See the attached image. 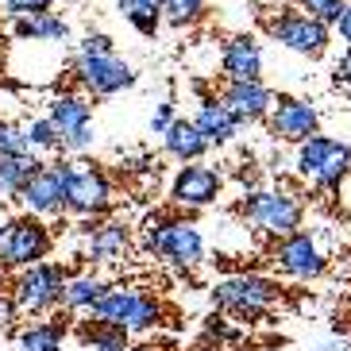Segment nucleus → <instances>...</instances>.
Masks as SVG:
<instances>
[{
    "instance_id": "31",
    "label": "nucleus",
    "mask_w": 351,
    "mask_h": 351,
    "mask_svg": "<svg viewBox=\"0 0 351 351\" xmlns=\"http://www.w3.org/2000/svg\"><path fill=\"white\" fill-rule=\"evenodd\" d=\"M0 12L16 23L27 16H39V12H51V0H0Z\"/></svg>"
},
{
    "instance_id": "23",
    "label": "nucleus",
    "mask_w": 351,
    "mask_h": 351,
    "mask_svg": "<svg viewBox=\"0 0 351 351\" xmlns=\"http://www.w3.org/2000/svg\"><path fill=\"white\" fill-rule=\"evenodd\" d=\"M12 35L20 43H58L62 47L70 39V23L58 12H39V16H27V20L12 23Z\"/></svg>"
},
{
    "instance_id": "5",
    "label": "nucleus",
    "mask_w": 351,
    "mask_h": 351,
    "mask_svg": "<svg viewBox=\"0 0 351 351\" xmlns=\"http://www.w3.org/2000/svg\"><path fill=\"white\" fill-rule=\"evenodd\" d=\"M89 320L116 324V328H124L128 336L155 332L158 324H162V301L143 286H108V293L93 305Z\"/></svg>"
},
{
    "instance_id": "34",
    "label": "nucleus",
    "mask_w": 351,
    "mask_h": 351,
    "mask_svg": "<svg viewBox=\"0 0 351 351\" xmlns=\"http://www.w3.org/2000/svg\"><path fill=\"white\" fill-rule=\"evenodd\" d=\"M332 77H336V85H343V89L351 93V47L340 54V62H336V70H332Z\"/></svg>"
},
{
    "instance_id": "25",
    "label": "nucleus",
    "mask_w": 351,
    "mask_h": 351,
    "mask_svg": "<svg viewBox=\"0 0 351 351\" xmlns=\"http://www.w3.org/2000/svg\"><path fill=\"white\" fill-rule=\"evenodd\" d=\"M77 340H82V348H93V351H128L132 348V336L124 328L101 324V320H82Z\"/></svg>"
},
{
    "instance_id": "1",
    "label": "nucleus",
    "mask_w": 351,
    "mask_h": 351,
    "mask_svg": "<svg viewBox=\"0 0 351 351\" xmlns=\"http://www.w3.org/2000/svg\"><path fill=\"white\" fill-rule=\"evenodd\" d=\"M143 247L178 270H197L205 263V236L193 220L178 213H151L143 224Z\"/></svg>"
},
{
    "instance_id": "42",
    "label": "nucleus",
    "mask_w": 351,
    "mask_h": 351,
    "mask_svg": "<svg viewBox=\"0 0 351 351\" xmlns=\"http://www.w3.org/2000/svg\"><path fill=\"white\" fill-rule=\"evenodd\" d=\"M239 351H255V348H239Z\"/></svg>"
},
{
    "instance_id": "38",
    "label": "nucleus",
    "mask_w": 351,
    "mask_h": 351,
    "mask_svg": "<svg viewBox=\"0 0 351 351\" xmlns=\"http://www.w3.org/2000/svg\"><path fill=\"white\" fill-rule=\"evenodd\" d=\"M313 351H351V343L343 340V336H332V340H324V343H317Z\"/></svg>"
},
{
    "instance_id": "21",
    "label": "nucleus",
    "mask_w": 351,
    "mask_h": 351,
    "mask_svg": "<svg viewBox=\"0 0 351 351\" xmlns=\"http://www.w3.org/2000/svg\"><path fill=\"white\" fill-rule=\"evenodd\" d=\"M162 147H166V155L174 158V162H182V166L201 162V158H205V151H208L205 135L197 132V124H193V120H182V116H178L174 124L166 128Z\"/></svg>"
},
{
    "instance_id": "40",
    "label": "nucleus",
    "mask_w": 351,
    "mask_h": 351,
    "mask_svg": "<svg viewBox=\"0 0 351 351\" xmlns=\"http://www.w3.org/2000/svg\"><path fill=\"white\" fill-rule=\"evenodd\" d=\"M189 351H224V343H197V348H189Z\"/></svg>"
},
{
    "instance_id": "12",
    "label": "nucleus",
    "mask_w": 351,
    "mask_h": 351,
    "mask_svg": "<svg viewBox=\"0 0 351 351\" xmlns=\"http://www.w3.org/2000/svg\"><path fill=\"white\" fill-rule=\"evenodd\" d=\"M267 32L278 47H286L289 54H301V58H320L332 43L328 27L320 20H313V16H305L301 8H282L278 16L267 23Z\"/></svg>"
},
{
    "instance_id": "37",
    "label": "nucleus",
    "mask_w": 351,
    "mask_h": 351,
    "mask_svg": "<svg viewBox=\"0 0 351 351\" xmlns=\"http://www.w3.org/2000/svg\"><path fill=\"white\" fill-rule=\"evenodd\" d=\"M336 32H340V39L351 47V0H348V8H343V16H340V23H336Z\"/></svg>"
},
{
    "instance_id": "24",
    "label": "nucleus",
    "mask_w": 351,
    "mask_h": 351,
    "mask_svg": "<svg viewBox=\"0 0 351 351\" xmlns=\"http://www.w3.org/2000/svg\"><path fill=\"white\" fill-rule=\"evenodd\" d=\"M108 293V282L101 274H70L62 293V313H93V305Z\"/></svg>"
},
{
    "instance_id": "41",
    "label": "nucleus",
    "mask_w": 351,
    "mask_h": 351,
    "mask_svg": "<svg viewBox=\"0 0 351 351\" xmlns=\"http://www.w3.org/2000/svg\"><path fill=\"white\" fill-rule=\"evenodd\" d=\"M128 351H158V348H151V343H132Z\"/></svg>"
},
{
    "instance_id": "10",
    "label": "nucleus",
    "mask_w": 351,
    "mask_h": 351,
    "mask_svg": "<svg viewBox=\"0 0 351 351\" xmlns=\"http://www.w3.org/2000/svg\"><path fill=\"white\" fill-rule=\"evenodd\" d=\"M54 247V232L43 224V217H12V228L0 239V267L4 270H27L35 263H47Z\"/></svg>"
},
{
    "instance_id": "20",
    "label": "nucleus",
    "mask_w": 351,
    "mask_h": 351,
    "mask_svg": "<svg viewBox=\"0 0 351 351\" xmlns=\"http://www.w3.org/2000/svg\"><path fill=\"white\" fill-rule=\"evenodd\" d=\"M66 324H70V313H54V317H43V320H32L16 332V343L20 351H62V340H66Z\"/></svg>"
},
{
    "instance_id": "28",
    "label": "nucleus",
    "mask_w": 351,
    "mask_h": 351,
    "mask_svg": "<svg viewBox=\"0 0 351 351\" xmlns=\"http://www.w3.org/2000/svg\"><path fill=\"white\" fill-rule=\"evenodd\" d=\"M158 4H162V23L170 27H193L208 12V0H158Z\"/></svg>"
},
{
    "instance_id": "35",
    "label": "nucleus",
    "mask_w": 351,
    "mask_h": 351,
    "mask_svg": "<svg viewBox=\"0 0 351 351\" xmlns=\"http://www.w3.org/2000/svg\"><path fill=\"white\" fill-rule=\"evenodd\" d=\"M208 336H213V340H239V332L236 328H228V324H224V320H220V317H213V320H208ZM213 340H208V343H213Z\"/></svg>"
},
{
    "instance_id": "18",
    "label": "nucleus",
    "mask_w": 351,
    "mask_h": 351,
    "mask_svg": "<svg viewBox=\"0 0 351 351\" xmlns=\"http://www.w3.org/2000/svg\"><path fill=\"white\" fill-rule=\"evenodd\" d=\"M224 82H263V47L255 35H232L220 47Z\"/></svg>"
},
{
    "instance_id": "33",
    "label": "nucleus",
    "mask_w": 351,
    "mask_h": 351,
    "mask_svg": "<svg viewBox=\"0 0 351 351\" xmlns=\"http://www.w3.org/2000/svg\"><path fill=\"white\" fill-rule=\"evenodd\" d=\"M178 120V112H174V101H158L155 104V116H151V132L155 135H166V128Z\"/></svg>"
},
{
    "instance_id": "22",
    "label": "nucleus",
    "mask_w": 351,
    "mask_h": 351,
    "mask_svg": "<svg viewBox=\"0 0 351 351\" xmlns=\"http://www.w3.org/2000/svg\"><path fill=\"white\" fill-rule=\"evenodd\" d=\"M47 162L43 155H0V197L4 201H20L23 186L32 182L35 174H43Z\"/></svg>"
},
{
    "instance_id": "9",
    "label": "nucleus",
    "mask_w": 351,
    "mask_h": 351,
    "mask_svg": "<svg viewBox=\"0 0 351 351\" xmlns=\"http://www.w3.org/2000/svg\"><path fill=\"white\" fill-rule=\"evenodd\" d=\"M70 82L82 89L85 97L104 101L135 85V70L120 58V54H73L70 62Z\"/></svg>"
},
{
    "instance_id": "32",
    "label": "nucleus",
    "mask_w": 351,
    "mask_h": 351,
    "mask_svg": "<svg viewBox=\"0 0 351 351\" xmlns=\"http://www.w3.org/2000/svg\"><path fill=\"white\" fill-rule=\"evenodd\" d=\"M77 54H116V43H112V35H104V32H89L77 43Z\"/></svg>"
},
{
    "instance_id": "29",
    "label": "nucleus",
    "mask_w": 351,
    "mask_h": 351,
    "mask_svg": "<svg viewBox=\"0 0 351 351\" xmlns=\"http://www.w3.org/2000/svg\"><path fill=\"white\" fill-rule=\"evenodd\" d=\"M298 8L305 16H313V20H320L324 27H336L343 8H348V0H298Z\"/></svg>"
},
{
    "instance_id": "39",
    "label": "nucleus",
    "mask_w": 351,
    "mask_h": 351,
    "mask_svg": "<svg viewBox=\"0 0 351 351\" xmlns=\"http://www.w3.org/2000/svg\"><path fill=\"white\" fill-rule=\"evenodd\" d=\"M8 228H12V217H8V208H4V197H0V239H4Z\"/></svg>"
},
{
    "instance_id": "17",
    "label": "nucleus",
    "mask_w": 351,
    "mask_h": 351,
    "mask_svg": "<svg viewBox=\"0 0 351 351\" xmlns=\"http://www.w3.org/2000/svg\"><path fill=\"white\" fill-rule=\"evenodd\" d=\"M220 104L243 128V124H255V120H267L270 108H274V93L263 82H228L220 89Z\"/></svg>"
},
{
    "instance_id": "36",
    "label": "nucleus",
    "mask_w": 351,
    "mask_h": 351,
    "mask_svg": "<svg viewBox=\"0 0 351 351\" xmlns=\"http://www.w3.org/2000/svg\"><path fill=\"white\" fill-rule=\"evenodd\" d=\"M16 317H20V313H16V305H12V298H4V293H0V332L12 328V324H16Z\"/></svg>"
},
{
    "instance_id": "7",
    "label": "nucleus",
    "mask_w": 351,
    "mask_h": 351,
    "mask_svg": "<svg viewBox=\"0 0 351 351\" xmlns=\"http://www.w3.org/2000/svg\"><path fill=\"white\" fill-rule=\"evenodd\" d=\"M66 278H70V270L58 267V263H35V267L16 274L8 298L20 317H32V320L54 317V313L62 309Z\"/></svg>"
},
{
    "instance_id": "3",
    "label": "nucleus",
    "mask_w": 351,
    "mask_h": 351,
    "mask_svg": "<svg viewBox=\"0 0 351 351\" xmlns=\"http://www.w3.org/2000/svg\"><path fill=\"white\" fill-rule=\"evenodd\" d=\"M282 301V286L278 278L270 274H258V270H239V274H228L213 286V305L220 313L236 320H258L267 317L274 305Z\"/></svg>"
},
{
    "instance_id": "30",
    "label": "nucleus",
    "mask_w": 351,
    "mask_h": 351,
    "mask_svg": "<svg viewBox=\"0 0 351 351\" xmlns=\"http://www.w3.org/2000/svg\"><path fill=\"white\" fill-rule=\"evenodd\" d=\"M0 155H35L27 135H23V124H12V120H0Z\"/></svg>"
},
{
    "instance_id": "19",
    "label": "nucleus",
    "mask_w": 351,
    "mask_h": 351,
    "mask_svg": "<svg viewBox=\"0 0 351 351\" xmlns=\"http://www.w3.org/2000/svg\"><path fill=\"white\" fill-rule=\"evenodd\" d=\"M193 124H197V132L205 135L208 147L232 143V139H236V132H239V124L232 120V112H228L224 104H220V97H213V93L201 97V108H197Z\"/></svg>"
},
{
    "instance_id": "13",
    "label": "nucleus",
    "mask_w": 351,
    "mask_h": 351,
    "mask_svg": "<svg viewBox=\"0 0 351 351\" xmlns=\"http://www.w3.org/2000/svg\"><path fill=\"white\" fill-rule=\"evenodd\" d=\"M267 128L282 143H305L320 132V108L305 97H274V108L267 116Z\"/></svg>"
},
{
    "instance_id": "2",
    "label": "nucleus",
    "mask_w": 351,
    "mask_h": 351,
    "mask_svg": "<svg viewBox=\"0 0 351 351\" xmlns=\"http://www.w3.org/2000/svg\"><path fill=\"white\" fill-rule=\"evenodd\" d=\"M239 217L263 236L282 239L305 224V201L286 186H255L239 197Z\"/></svg>"
},
{
    "instance_id": "14",
    "label": "nucleus",
    "mask_w": 351,
    "mask_h": 351,
    "mask_svg": "<svg viewBox=\"0 0 351 351\" xmlns=\"http://www.w3.org/2000/svg\"><path fill=\"white\" fill-rule=\"evenodd\" d=\"M220 193H224V174L205 162L178 166L174 182H170V201L178 208H208L220 201Z\"/></svg>"
},
{
    "instance_id": "11",
    "label": "nucleus",
    "mask_w": 351,
    "mask_h": 351,
    "mask_svg": "<svg viewBox=\"0 0 351 351\" xmlns=\"http://www.w3.org/2000/svg\"><path fill=\"white\" fill-rule=\"evenodd\" d=\"M47 120L62 135V155H85L97 143L93 101L85 93H58L47 101Z\"/></svg>"
},
{
    "instance_id": "27",
    "label": "nucleus",
    "mask_w": 351,
    "mask_h": 351,
    "mask_svg": "<svg viewBox=\"0 0 351 351\" xmlns=\"http://www.w3.org/2000/svg\"><path fill=\"white\" fill-rule=\"evenodd\" d=\"M23 135H27V143H32L35 155H62V135L58 128L47 120V116H35L23 124Z\"/></svg>"
},
{
    "instance_id": "26",
    "label": "nucleus",
    "mask_w": 351,
    "mask_h": 351,
    "mask_svg": "<svg viewBox=\"0 0 351 351\" xmlns=\"http://www.w3.org/2000/svg\"><path fill=\"white\" fill-rule=\"evenodd\" d=\"M116 8L143 39H155L162 27V4L158 0H116Z\"/></svg>"
},
{
    "instance_id": "4",
    "label": "nucleus",
    "mask_w": 351,
    "mask_h": 351,
    "mask_svg": "<svg viewBox=\"0 0 351 351\" xmlns=\"http://www.w3.org/2000/svg\"><path fill=\"white\" fill-rule=\"evenodd\" d=\"M66 182V213L77 220H104L112 213V178L85 158H58Z\"/></svg>"
},
{
    "instance_id": "43",
    "label": "nucleus",
    "mask_w": 351,
    "mask_h": 351,
    "mask_svg": "<svg viewBox=\"0 0 351 351\" xmlns=\"http://www.w3.org/2000/svg\"><path fill=\"white\" fill-rule=\"evenodd\" d=\"M51 4H58V0H51Z\"/></svg>"
},
{
    "instance_id": "16",
    "label": "nucleus",
    "mask_w": 351,
    "mask_h": 351,
    "mask_svg": "<svg viewBox=\"0 0 351 351\" xmlns=\"http://www.w3.org/2000/svg\"><path fill=\"white\" fill-rule=\"evenodd\" d=\"M23 208L32 213V217H62L66 213V182H62V166L58 162H47L43 174H35L20 193Z\"/></svg>"
},
{
    "instance_id": "15",
    "label": "nucleus",
    "mask_w": 351,
    "mask_h": 351,
    "mask_svg": "<svg viewBox=\"0 0 351 351\" xmlns=\"http://www.w3.org/2000/svg\"><path fill=\"white\" fill-rule=\"evenodd\" d=\"M77 232L85 236V258L89 263H120L132 251V232L124 220H82Z\"/></svg>"
},
{
    "instance_id": "8",
    "label": "nucleus",
    "mask_w": 351,
    "mask_h": 351,
    "mask_svg": "<svg viewBox=\"0 0 351 351\" xmlns=\"http://www.w3.org/2000/svg\"><path fill=\"white\" fill-rule=\"evenodd\" d=\"M270 267L289 282H317L320 274L328 270V251H324L317 232L298 228V232L274 239V247H270Z\"/></svg>"
},
{
    "instance_id": "6",
    "label": "nucleus",
    "mask_w": 351,
    "mask_h": 351,
    "mask_svg": "<svg viewBox=\"0 0 351 351\" xmlns=\"http://www.w3.org/2000/svg\"><path fill=\"white\" fill-rule=\"evenodd\" d=\"M293 170H298L309 186L317 189H336L351 178V143L348 139H336V135H313L305 143H298L293 151Z\"/></svg>"
}]
</instances>
